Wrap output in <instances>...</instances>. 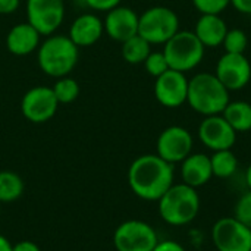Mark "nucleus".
Wrapping results in <instances>:
<instances>
[{
    "instance_id": "obj_31",
    "label": "nucleus",
    "mask_w": 251,
    "mask_h": 251,
    "mask_svg": "<svg viewBox=\"0 0 251 251\" xmlns=\"http://www.w3.org/2000/svg\"><path fill=\"white\" fill-rule=\"evenodd\" d=\"M21 6V0H0V15H12Z\"/></svg>"
},
{
    "instance_id": "obj_5",
    "label": "nucleus",
    "mask_w": 251,
    "mask_h": 251,
    "mask_svg": "<svg viewBox=\"0 0 251 251\" xmlns=\"http://www.w3.org/2000/svg\"><path fill=\"white\" fill-rule=\"evenodd\" d=\"M163 46V54L169 63V68L184 74L193 71L201 63L206 50L194 31L187 29L178 31Z\"/></svg>"
},
{
    "instance_id": "obj_34",
    "label": "nucleus",
    "mask_w": 251,
    "mask_h": 251,
    "mask_svg": "<svg viewBox=\"0 0 251 251\" xmlns=\"http://www.w3.org/2000/svg\"><path fill=\"white\" fill-rule=\"evenodd\" d=\"M12 247L13 244L4 235L0 234V251H12Z\"/></svg>"
},
{
    "instance_id": "obj_10",
    "label": "nucleus",
    "mask_w": 251,
    "mask_h": 251,
    "mask_svg": "<svg viewBox=\"0 0 251 251\" xmlns=\"http://www.w3.org/2000/svg\"><path fill=\"white\" fill-rule=\"evenodd\" d=\"M193 135L187 128L172 125L159 134L156 141V154L171 165L181 163L193 153Z\"/></svg>"
},
{
    "instance_id": "obj_28",
    "label": "nucleus",
    "mask_w": 251,
    "mask_h": 251,
    "mask_svg": "<svg viewBox=\"0 0 251 251\" xmlns=\"http://www.w3.org/2000/svg\"><path fill=\"white\" fill-rule=\"evenodd\" d=\"M193 4L201 15L204 13L221 15V12H224L231 4V0H193Z\"/></svg>"
},
{
    "instance_id": "obj_14",
    "label": "nucleus",
    "mask_w": 251,
    "mask_h": 251,
    "mask_svg": "<svg viewBox=\"0 0 251 251\" xmlns=\"http://www.w3.org/2000/svg\"><path fill=\"white\" fill-rule=\"evenodd\" d=\"M187 94L188 78L184 72L168 69L165 74L156 78L154 96L162 106L168 109H176L187 103Z\"/></svg>"
},
{
    "instance_id": "obj_22",
    "label": "nucleus",
    "mask_w": 251,
    "mask_h": 251,
    "mask_svg": "<svg viewBox=\"0 0 251 251\" xmlns=\"http://www.w3.org/2000/svg\"><path fill=\"white\" fill-rule=\"evenodd\" d=\"M151 53V44L141 35H134L122 43V57L131 65L144 63L147 56Z\"/></svg>"
},
{
    "instance_id": "obj_7",
    "label": "nucleus",
    "mask_w": 251,
    "mask_h": 251,
    "mask_svg": "<svg viewBox=\"0 0 251 251\" xmlns=\"http://www.w3.org/2000/svg\"><path fill=\"white\" fill-rule=\"evenodd\" d=\"M157 243L156 229L138 219L122 222L113 232V247L116 251H153Z\"/></svg>"
},
{
    "instance_id": "obj_11",
    "label": "nucleus",
    "mask_w": 251,
    "mask_h": 251,
    "mask_svg": "<svg viewBox=\"0 0 251 251\" xmlns=\"http://www.w3.org/2000/svg\"><path fill=\"white\" fill-rule=\"evenodd\" d=\"M59 107V101L51 87H32L21 100V112L24 118L32 124H44L50 121Z\"/></svg>"
},
{
    "instance_id": "obj_21",
    "label": "nucleus",
    "mask_w": 251,
    "mask_h": 251,
    "mask_svg": "<svg viewBox=\"0 0 251 251\" xmlns=\"http://www.w3.org/2000/svg\"><path fill=\"white\" fill-rule=\"evenodd\" d=\"M24 190V179L16 172L0 171V204L16 201L22 197Z\"/></svg>"
},
{
    "instance_id": "obj_33",
    "label": "nucleus",
    "mask_w": 251,
    "mask_h": 251,
    "mask_svg": "<svg viewBox=\"0 0 251 251\" xmlns=\"http://www.w3.org/2000/svg\"><path fill=\"white\" fill-rule=\"evenodd\" d=\"M231 4L241 13L251 15V0H231Z\"/></svg>"
},
{
    "instance_id": "obj_19",
    "label": "nucleus",
    "mask_w": 251,
    "mask_h": 251,
    "mask_svg": "<svg viewBox=\"0 0 251 251\" xmlns=\"http://www.w3.org/2000/svg\"><path fill=\"white\" fill-rule=\"evenodd\" d=\"M228 32L226 22L221 15L204 13L199 18L196 24L194 34L201 41L204 47H218L224 43V38Z\"/></svg>"
},
{
    "instance_id": "obj_20",
    "label": "nucleus",
    "mask_w": 251,
    "mask_h": 251,
    "mask_svg": "<svg viewBox=\"0 0 251 251\" xmlns=\"http://www.w3.org/2000/svg\"><path fill=\"white\" fill-rule=\"evenodd\" d=\"M222 116L235 129V132L251 131V104L244 100L229 101Z\"/></svg>"
},
{
    "instance_id": "obj_4",
    "label": "nucleus",
    "mask_w": 251,
    "mask_h": 251,
    "mask_svg": "<svg viewBox=\"0 0 251 251\" xmlns=\"http://www.w3.org/2000/svg\"><path fill=\"white\" fill-rule=\"evenodd\" d=\"M157 212L163 222L171 226H185L197 218L201 201L197 188L181 182L174 184L157 200Z\"/></svg>"
},
{
    "instance_id": "obj_16",
    "label": "nucleus",
    "mask_w": 251,
    "mask_h": 251,
    "mask_svg": "<svg viewBox=\"0 0 251 251\" xmlns=\"http://www.w3.org/2000/svg\"><path fill=\"white\" fill-rule=\"evenodd\" d=\"M103 34V21L94 13H82L72 21L68 35L81 49L96 44Z\"/></svg>"
},
{
    "instance_id": "obj_15",
    "label": "nucleus",
    "mask_w": 251,
    "mask_h": 251,
    "mask_svg": "<svg viewBox=\"0 0 251 251\" xmlns=\"http://www.w3.org/2000/svg\"><path fill=\"white\" fill-rule=\"evenodd\" d=\"M140 15L128 6H116L115 9L106 12L103 21L104 32L115 41L124 43L131 37L138 34Z\"/></svg>"
},
{
    "instance_id": "obj_13",
    "label": "nucleus",
    "mask_w": 251,
    "mask_h": 251,
    "mask_svg": "<svg viewBox=\"0 0 251 251\" xmlns=\"http://www.w3.org/2000/svg\"><path fill=\"white\" fill-rule=\"evenodd\" d=\"M215 75L229 90L244 88L251 79V63L244 53H225L216 63Z\"/></svg>"
},
{
    "instance_id": "obj_12",
    "label": "nucleus",
    "mask_w": 251,
    "mask_h": 251,
    "mask_svg": "<svg viewBox=\"0 0 251 251\" xmlns=\"http://www.w3.org/2000/svg\"><path fill=\"white\" fill-rule=\"evenodd\" d=\"M197 135L201 144L212 151L229 150L237 141L235 129L226 122L222 115L204 116V119L199 125Z\"/></svg>"
},
{
    "instance_id": "obj_18",
    "label": "nucleus",
    "mask_w": 251,
    "mask_h": 251,
    "mask_svg": "<svg viewBox=\"0 0 251 251\" xmlns=\"http://www.w3.org/2000/svg\"><path fill=\"white\" fill-rule=\"evenodd\" d=\"M181 178L184 184L193 188L206 185L213 178L210 156L204 153H191L187 156L181 162Z\"/></svg>"
},
{
    "instance_id": "obj_3",
    "label": "nucleus",
    "mask_w": 251,
    "mask_h": 251,
    "mask_svg": "<svg viewBox=\"0 0 251 251\" xmlns=\"http://www.w3.org/2000/svg\"><path fill=\"white\" fill-rule=\"evenodd\" d=\"M229 101V90L215 74L201 72L188 79L187 103L194 112L203 116L222 115Z\"/></svg>"
},
{
    "instance_id": "obj_27",
    "label": "nucleus",
    "mask_w": 251,
    "mask_h": 251,
    "mask_svg": "<svg viewBox=\"0 0 251 251\" xmlns=\"http://www.w3.org/2000/svg\"><path fill=\"white\" fill-rule=\"evenodd\" d=\"M234 218L251 229V190L241 194L234 207Z\"/></svg>"
},
{
    "instance_id": "obj_2",
    "label": "nucleus",
    "mask_w": 251,
    "mask_h": 251,
    "mask_svg": "<svg viewBox=\"0 0 251 251\" xmlns=\"http://www.w3.org/2000/svg\"><path fill=\"white\" fill-rule=\"evenodd\" d=\"M79 47L69 35L51 34L37 49V62L43 74L51 78L69 75L78 63Z\"/></svg>"
},
{
    "instance_id": "obj_32",
    "label": "nucleus",
    "mask_w": 251,
    "mask_h": 251,
    "mask_svg": "<svg viewBox=\"0 0 251 251\" xmlns=\"http://www.w3.org/2000/svg\"><path fill=\"white\" fill-rule=\"evenodd\" d=\"M12 251H41L40 247L34 243V241H29V240H22V241H18L13 244Z\"/></svg>"
},
{
    "instance_id": "obj_25",
    "label": "nucleus",
    "mask_w": 251,
    "mask_h": 251,
    "mask_svg": "<svg viewBox=\"0 0 251 251\" xmlns=\"http://www.w3.org/2000/svg\"><path fill=\"white\" fill-rule=\"evenodd\" d=\"M249 44V38L247 34L243 29L234 28V29H228L225 38H224V49L225 53H244Z\"/></svg>"
},
{
    "instance_id": "obj_17",
    "label": "nucleus",
    "mask_w": 251,
    "mask_h": 251,
    "mask_svg": "<svg viewBox=\"0 0 251 251\" xmlns=\"http://www.w3.org/2000/svg\"><path fill=\"white\" fill-rule=\"evenodd\" d=\"M41 34L29 24L21 22L9 29L6 34V49L15 56H28L40 46Z\"/></svg>"
},
{
    "instance_id": "obj_26",
    "label": "nucleus",
    "mask_w": 251,
    "mask_h": 251,
    "mask_svg": "<svg viewBox=\"0 0 251 251\" xmlns=\"http://www.w3.org/2000/svg\"><path fill=\"white\" fill-rule=\"evenodd\" d=\"M144 66H146V71L154 78L160 76L168 69H171L163 51H151L144 60Z\"/></svg>"
},
{
    "instance_id": "obj_23",
    "label": "nucleus",
    "mask_w": 251,
    "mask_h": 251,
    "mask_svg": "<svg viewBox=\"0 0 251 251\" xmlns=\"http://www.w3.org/2000/svg\"><path fill=\"white\" fill-rule=\"evenodd\" d=\"M210 163H212L213 176L221 179L231 178L238 169V159L231 149L213 151V154L210 156Z\"/></svg>"
},
{
    "instance_id": "obj_24",
    "label": "nucleus",
    "mask_w": 251,
    "mask_h": 251,
    "mask_svg": "<svg viewBox=\"0 0 251 251\" xmlns=\"http://www.w3.org/2000/svg\"><path fill=\"white\" fill-rule=\"evenodd\" d=\"M51 90H53L59 104H68V103L75 101L79 96V91H81L78 81L71 78L69 75L57 78V81L54 82Z\"/></svg>"
},
{
    "instance_id": "obj_6",
    "label": "nucleus",
    "mask_w": 251,
    "mask_h": 251,
    "mask_svg": "<svg viewBox=\"0 0 251 251\" xmlns=\"http://www.w3.org/2000/svg\"><path fill=\"white\" fill-rule=\"evenodd\" d=\"M178 31L179 18L166 6H153L140 15L138 35L150 44H165Z\"/></svg>"
},
{
    "instance_id": "obj_29",
    "label": "nucleus",
    "mask_w": 251,
    "mask_h": 251,
    "mask_svg": "<svg viewBox=\"0 0 251 251\" xmlns=\"http://www.w3.org/2000/svg\"><path fill=\"white\" fill-rule=\"evenodd\" d=\"M122 0H84V3L97 12H109L121 4Z\"/></svg>"
},
{
    "instance_id": "obj_1",
    "label": "nucleus",
    "mask_w": 251,
    "mask_h": 251,
    "mask_svg": "<svg viewBox=\"0 0 251 251\" xmlns=\"http://www.w3.org/2000/svg\"><path fill=\"white\" fill-rule=\"evenodd\" d=\"M174 165L157 154L137 157L128 169V185L141 200L157 201L175 182Z\"/></svg>"
},
{
    "instance_id": "obj_8",
    "label": "nucleus",
    "mask_w": 251,
    "mask_h": 251,
    "mask_svg": "<svg viewBox=\"0 0 251 251\" xmlns=\"http://www.w3.org/2000/svg\"><path fill=\"white\" fill-rule=\"evenodd\" d=\"M212 243L218 251H251V229L232 218H221L212 226Z\"/></svg>"
},
{
    "instance_id": "obj_30",
    "label": "nucleus",
    "mask_w": 251,
    "mask_h": 251,
    "mask_svg": "<svg viewBox=\"0 0 251 251\" xmlns=\"http://www.w3.org/2000/svg\"><path fill=\"white\" fill-rule=\"evenodd\" d=\"M153 251H187L182 244H179L178 241L174 240H159V243L156 244V247Z\"/></svg>"
},
{
    "instance_id": "obj_9",
    "label": "nucleus",
    "mask_w": 251,
    "mask_h": 251,
    "mask_svg": "<svg viewBox=\"0 0 251 251\" xmlns=\"http://www.w3.org/2000/svg\"><path fill=\"white\" fill-rule=\"evenodd\" d=\"M65 19L63 0H26V22L41 35L54 34Z\"/></svg>"
},
{
    "instance_id": "obj_35",
    "label": "nucleus",
    "mask_w": 251,
    "mask_h": 251,
    "mask_svg": "<svg viewBox=\"0 0 251 251\" xmlns=\"http://www.w3.org/2000/svg\"><path fill=\"white\" fill-rule=\"evenodd\" d=\"M246 184H247L249 190H251V163L249 165V168L246 169Z\"/></svg>"
}]
</instances>
